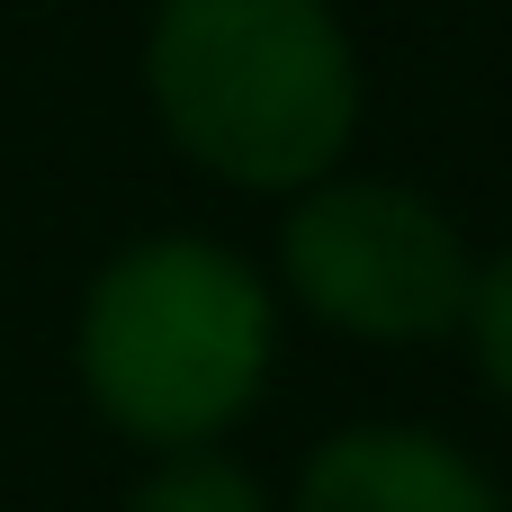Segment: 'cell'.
I'll use <instances>...</instances> for the list:
<instances>
[{
    "label": "cell",
    "instance_id": "cell-1",
    "mask_svg": "<svg viewBox=\"0 0 512 512\" xmlns=\"http://www.w3.org/2000/svg\"><path fill=\"white\" fill-rule=\"evenodd\" d=\"M90 405L144 450H216L270 387L279 306L270 279L207 234L126 243L72 324Z\"/></svg>",
    "mask_w": 512,
    "mask_h": 512
},
{
    "label": "cell",
    "instance_id": "cell-2",
    "mask_svg": "<svg viewBox=\"0 0 512 512\" xmlns=\"http://www.w3.org/2000/svg\"><path fill=\"white\" fill-rule=\"evenodd\" d=\"M144 90L225 189H315L360 126V63L324 0H162Z\"/></svg>",
    "mask_w": 512,
    "mask_h": 512
},
{
    "label": "cell",
    "instance_id": "cell-3",
    "mask_svg": "<svg viewBox=\"0 0 512 512\" xmlns=\"http://www.w3.org/2000/svg\"><path fill=\"white\" fill-rule=\"evenodd\" d=\"M288 297L351 342H441L468 333L477 261L468 234L396 180H315L279 225Z\"/></svg>",
    "mask_w": 512,
    "mask_h": 512
},
{
    "label": "cell",
    "instance_id": "cell-4",
    "mask_svg": "<svg viewBox=\"0 0 512 512\" xmlns=\"http://www.w3.org/2000/svg\"><path fill=\"white\" fill-rule=\"evenodd\" d=\"M297 512H504V486L423 423H351L297 468Z\"/></svg>",
    "mask_w": 512,
    "mask_h": 512
},
{
    "label": "cell",
    "instance_id": "cell-5",
    "mask_svg": "<svg viewBox=\"0 0 512 512\" xmlns=\"http://www.w3.org/2000/svg\"><path fill=\"white\" fill-rule=\"evenodd\" d=\"M126 512H270V495H261V477H252L243 459H225V450H162V459L135 477Z\"/></svg>",
    "mask_w": 512,
    "mask_h": 512
},
{
    "label": "cell",
    "instance_id": "cell-6",
    "mask_svg": "<svg viewBox=\"0 0 512 512\" xmlns=\"http://www.w3.org/2000/svg\"><path fill=\"white\" fill-rule=\"evenodd\" d=\"M468 342H477V360H486L495 396L512 405V252L477 270V297H468Z\"/></svg>",
    "mask_w": 512,
    "mask_h": 512
}]
</instances>
